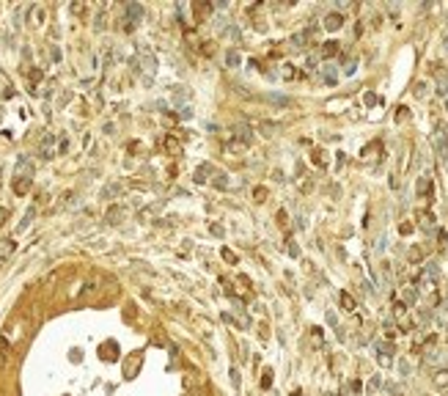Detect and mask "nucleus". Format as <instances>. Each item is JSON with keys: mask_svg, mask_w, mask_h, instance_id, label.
I'll list each match as a JSON object with an SVG mask.
<instances>
[{"mask_svg": "<svg viewBox=\"0 0 448 396\" xmlns=\"http://www.w3.org/2000/svg\"><path fill=\"white\" fill-rule=\"evenodd\" d=\"M143 14H146V11H143L141 3H127V6H124V30L135 28V25L143 19Z\"/></svg>", "mask_w": 448, "mask_h": 396, "instance_id": "obj_1", "label": "nucleus"}, {"mask_svg": "<svg viewBox=\"0 0 448 396\" xmlns=\"http://www.w3.org/2000/svg\"><path fill=\"white\" fill-rule=\"evenodd\" d=\"M393 317H396V322H399L401 330H410V327H413V322H410V317H407L404 303H393Z\"/></svg>", "mask_w": 448, "mask_h": 396, "instance_id": "obj_2", "label": "nucleus"}, {"mask_svg": "<svg viewBox=\"0 0 448 396\" xmlns=\"http://www.w3.org/2000/svg\"><path fill=\"white\" fill-rule=\"evenodd\" d=\"M435 149H437V154H440V160H448V135H446L443 127L435 132Z\"/></svg>", "mask_w": 448, "mask_h": 396, "instance_id": "obj_3", "label": "nucleus"}, {"mask_svg": "<svg viewBox=\"0 0 448 396\" xmlns=\"http://www.w3.org/2000/svg\"><path fill=\"white\" fill-rule=\"evenodd\" d=\"M374 349L379 352V363L382 366H390V355H393V344L390 341H377L374 344Z\"/></svg>", "mask_w": 448, "mask_h": 396, "instance_id": "obj_4", "label": "nucleus"}, {"mask_svg": "<svg viewBox=\"0 0 448 396\" xmlns=\"http://www.w3.org/2000/svg\"><path fill=\"white\" fill-rule=\"evenodd\" d=\"M39 154H42V160H53V154H55V135H47V138H44Z\"/></svg>", "mask_w": 448, "mask_h": 396, "instance_id": "obj_5", "label": "nucleus"}, {"mask_svg": "<svg viewBox=\"0 0 448 396\" xmlns=\"http://www.w3.org/2000/svg\"><path fill=\"white\" fill-rule=\"evenodd\" d=\"M341 25H344V14L333 11V14H327V17H324V28H327V30H338Z\"/></svg>", "mask_w": 448, "mask_h": 396, "instance_id": "obj_6", "label": "nucleus"}, {"mask_svg": "<svg viewBox=\"0 0 448 396\" xmlns=\"http://www.w3.org/2000/svg\"><path fill=\"white\" fill-rule=\"evenodd\" d=\"M234 132H236V138H239L242 143H250V141H253V132H250V127L242 124V121H239V124H234Z\"/></svg>", "mask_w": 448, "mask_h": 396, "instance_id": "obj_7", "label": "nucleus"}, {"mask_svg": "<svg viewBox=\"0 0 448 396\" xmlns=\"http://www.w3.org/2000/svg\"><path fill=\"white\" fill-rule=\"evenodd\" d=\"M105 220H107V223H113V226L121 223V220H124V209H121V207H110V209H107V215H105Z\"/></svg>", "mask_w": 448, "mask_h": 396, "instance_id": "obj_8", "label": "nucleus"}, {"mask_svg": "<svg viewBox=\"0 0 448 396\" xmlns=\"http://www.w3.org/2000/svg\"><path fill=\"white\" fill-rule=\"evenodd\" d=\"M432 383H435V388L446 391V388H448V369H440V372H435V377H432Z\"/></svg>", "mask_w": 448, "mask_h": 396, "instance_id": "obj_9", "label": "nucleus"}, {"mask_svg": "<svg viewBox=\"0 0 448 396\" xmlns=\"http://www.w3.org/2000/svg\"><path fill=\"white\" fill-rule=\"evenodd\" d=\"M322 80H324V83H327V85H336V80H338V72H336V66H330V64L324 66V69H322Z\"/></svg>", "mask_w": 448, "mask_h": 396, "instance_id": "obj_10", "label": "nucleus"}, {"mask_svg": "<svg viewBox=\"0 0 448 396\" xmlns=\"http://www.w3.org/2000/svg\"><path fill=\"white\" fill-rule=\"evenodd\" d=\"M165 149L173 154V157H182V143H179L176 138H171V135H168V138H165Z\"/></svg>", "mask_w": 448, "mask_h": 396, "instance_id": "obj_11", "label": "nucleus"}, {"mask_svg": "<svg viewBox=\"0 0 448 396\" xmlns=\"http://www.w3.org/2000/svg\"><path fill=\"white\" fill-rule=\"evenodd\" d=\"M338 47H341L338 42H324L322 44V58H333V55H338Z\"/></svg>", "mask_w": 448, "mask_h": 396, "instance_id": "obj_12", "label": "nucleus"}, {"mask_svg": "<svg viewBox=\"0 0 448 396\" xmlns=\"http://www.w3.org/2000/svg\"><path fill=\"white\" fill-rule=\"evenodd\" d=\"M338 300H341V308H344V311H355V308H358V303H355V297L349 295V292H341V297H338Z\"/></svg>", "mask_w": 448, "mask_h": 396, "instance_id": "obj_13", "label": "nucleus"}, {"mask_svg": "<svg viewBox=\"0 0 448 396\" xmlns=\"http://www.w3.org/2000/svg\"><path fill=\"white\" fill-rule=\"evenodd\" d=\"M401 295H404V303H415V300H418V286H415V284H407Z\"/></svg>", "mask_w": 448, "mask_h": 396, "instance_id": "obj_14", "label": "nucleus"}, {"mask_svg": "<svg viewBox=\"0 0 448 396\" xmlns=\"http://www.w3.org/2000/svg\"><path fill=\"white\" fill-rule=\"evenodd\" d=\"M418 223H421V229H435V215H429V212H418Z\"/></svg>", "mask_w": 448, "mask_h": 396, "instance_id": "obj_15", "label": "nucleus"}, {"mask_svg": "<svg viewBox=\"0 0 448 396\" xmlns=\"http://www.w3.org/2000/svg\"><path fill=\"white\" fill-rule=\"evenodd\" d=\"M259 130H261V135L272 138L278 130H281V127H278V124H272V121H261V124H259Z\"/></svg>", "mask_w": 448, "mask_h": 396, "instance_id": "obj_16", "label": "nucleus"}, {"mask_svg": "<svg viewBox=\"0 0 448 396\" xmlns=\"http://www.w3.org/2000/svg\"><path fill=\"white\" fill-rule=\"evenodd\" d=\"M446 91H448V75L440 72V75H437V94H446Z\"/></svg>", "mask_w": 448, "mask_h": 396, "instance_id": "obj_17", "label": "nucleus"}, {"mask_svg": "<svg viewBox=\"0 0 448 396\" xmlns=\"http://www.w3.org/2000/svg\"><path fill=\"white\" fill-rule=\"evenodd\" d=\"M415 190H418V195H429V190H432V182H429V179H426V176H421V179H418V187H415Z\"/></svg>", "mask_w": 448, "mask_h": 396, "instance_id": "obj_18", "label": "nucleus"}, {"mask_svg": "<svg viewBox=\"0 0 448 396\" xmlns=\"http://www.w3.org/2000/svg\"><path fill=\"white\" fill-rule=\"evenodd\" d=\"M14 190H17L19 195H22V193H28V190H30V179H19V182L14 184Z\"/></svg>", "mask_w": 448, "mask_h": 396, "instance_id": "obj_19", "label": "nucleus"}, {"mask_svg": "<svg viewBox=\"0 0 448 396\" xmlns=\"http://www.w3.org/2000/svg\"><path fill=\"white\" fill-rule=\"evenodd\" d=\"M225 61H228V66H239V61H242V58H239V53H236V50H231V53H228V58H225Z\"/></svg>", "mask_w": 448, "mask_h": 396, "instance_id": "obj_20", "label": "nucleus"}, {"mask_svg": "<svg viewBox=\"0 0 448 396\" xmlns=\"http://www.w3.org/2000/svg\"><path fill=\"white\" fill-rule=\"evenodd\" d=\"M215 187H220V190H228V182H225V173H218V179H215Z\"/></svg>", "mask_w": 448, "mask_h": 396, "instance_id": "obj_21", "label": "nucleus"}, {"mask_svg": "<svg viewBox=\"0 0 448 396\" xmlns=\"http://www.w3.org/2000/svg\"><path fill=\"white\" fill-rule=\"evenodd\" d=\"M407 259H410V261H421V259H424V253H421L418 248H410V253H407Z\"/></svg>", "mask_w": 448, "mask_h": 396, "instance_id": "obj_22", "label": "nucleus"}, {"mask_svg": "<svg viewBox=\"0 0 448 396\" xmlns=\"http://www.w3.org/2000/svg\"><path fill=\"white\" fill-rule=\"evenodd\" d=\"M118 190H121L118 184H110V187H105V193H102V195H105V198H113V195H118Z\"/></svg>", "mask_w": 448, "mask_h": 396, "instance_id": "obj_23", "label": "nucleus"}, {"mask_svg": "<svg viewBox=\"0 0 448 396\" xmlns=\"http://www.w3.org/2000/svg\"><path fill=\"white\" fill-rule=\"evenodd\" d=\"M267 99H270V102H275V105H292V102L286 99V96H275V94H270Z\"/></svg>", "mask_w": 448, "mask_h": 396, "instance_id": "obj_24", "label": "nucleus"}, {"mask_svg": "<svg viewBox=\"0 0 448 396\" xmlns=\"http://www.w3.org/2000/svg\"><path fill=\"white\" fill-rule=\"evenodd\" d=\"M283 77H286V80H295V77H297L295 66H283Z\"/></svg>", "mask_w": 448, "mask_h": 396, "instance_id": "obj_25", "label": "nucleus"}, {"mask_svg": "<svg viewBox=\"0 0 448 396\" xmlns=\"http://www.w3.org/2000/svg\"><path fill=\"white\" fill-rule=\"evenodd\" d=\"M355 66H358V61H355V58H352V61H347V66H344V75H352V72H355Z\"/></svg>", "mask_w": 448, "mask_h": 396, "instance_id": "obj_26", "label": "nucleus"}, {"mask_svg": "<svg viewBox=\"0 0 448 396\" xmlns=\"http://www.w3.org/2000/svg\"><path fill=\"white\" fill-rule=\"evenodd\" d=\"M313 162H316V165H324V154L322 152H313Z\"/></svg>", "mask_w": 448, "mask_h": 396, "instance_id": "obj_27", "label": "nucleus"}, {"mask_svg": "<svg viewBox=\"0 0 448 396\" xmlns=\"http://www.w3.org/2000/svg\"><path fill=\"white\" fill-rule=\"evenodd\" d=\"M6 223V209H0V226Z\"/></svg>", "mask_w": 448, "mask_h": 396, "instance_id": "obj_28", "label": "nucleus"}, {"mask_svg": "<svg viewBox=\"0 0 448 396\" xmlns=\"http://www.w3.org/2000/svg\"><path fill=\"white\" fill-rule=\"evenodd\" d=\"M446 50H448V36H446Z\"/></svg>", "mask_w": 448, "mask_h": 396, "instance_id": "obj_29", "label": "nucleus"}]
</instances>
